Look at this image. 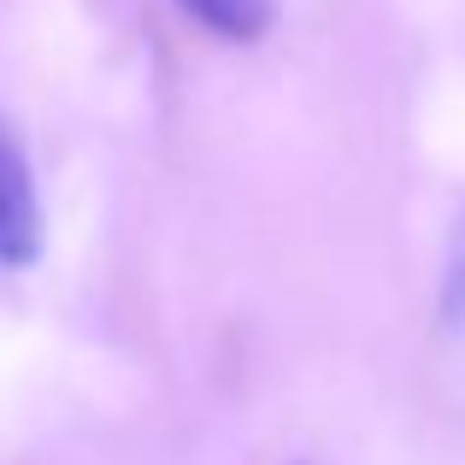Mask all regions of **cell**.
<instances>
[{"mask_svg":"<svg viewBox=\"0 0 465 465\" xmlns=\"http://www.w3.org/2000/svg\"><path fill=\"white\" fill-rule=\"evenodd\" d=\"M206 30L230 35V42H253L272 24V0H183Z\"/></svg>","mask_w":465,"mask_h":465,"instance_id":"obj_2","label":"cell"},{"mask_svg":"<svg viewBox=\"0 0 465 465\" xmlns=\"http://www.w3.org/2000/svg\"><path fill=\"white\" fill-rule=\"evenodd\" d=\"M442 318L448 330H465V213L448 242V265H442Z\"/></svg>","mask_w":465,"mask_h":465,"instance_id":"obj_3","label":"cell"},{"mask_svg":"<svg viewBox=\"0 0 465 465\" xmlns=\"http://www.w3.org/2000/svg\"><path fill=\"white\" fill-rule=\"evenodd\" d=\"M42 248V206H35L30 165L0 136V265H30Z\"/></svg>","mask_w":465,"mask_h":465,"instance_id":"obj_1","label":"cell"}]
</instances>
